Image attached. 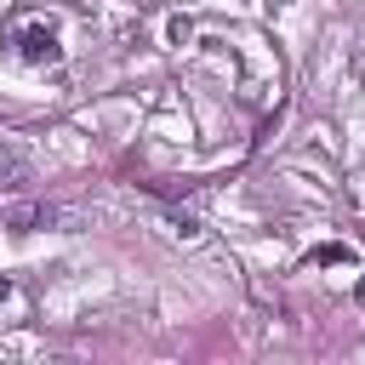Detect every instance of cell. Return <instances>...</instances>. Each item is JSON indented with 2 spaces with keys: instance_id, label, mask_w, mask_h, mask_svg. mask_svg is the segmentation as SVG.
<instances>
[{
  "instance_id": "obj_1",
  "label": "cell",
  "mask_w": 365,
  "mask_h": 365,
  "mask_svg": "<svg viewBox=\"0 0 365 365\" xmlns=\"http://www.w3.org/2000/svg\"><path fill=\"white\" fill-rule=\"evenodd\" d=\"M11 57L29 68H51L63 63V40H57V17H23L11 29Z\"/></svg>"
},
{
  "instance_id": "obj_3",
  "label": "cell",
  "mask_w": 365,
  "mask_h": 365,
  "mask_svg": "<svg viewBox=\"0 0 365 365\" xmlns=\"http://www.w3.org/2000/svg\"><path fill=\"white\" fill-rule=\"evenodd\" d=\"M336 262H354V251H348V245H336V240L308 251V268H336Z\"/></svg>"
},
{
  "instance_id": "obj_6",
  "label": "cell",
  "mask_w": 365,
  "mask_h": 365,
  "mask_svg": "<svg viewBox=\"0 0 365 365\" xmlns=\"http://www.w3.org/2000/svg\"><path fill=\"white\" fill-rule=\"evenodd\" d=\"M354 297H359V302H365V279H359V285H354Z\"/></svg>"
},
{
  "instance_id": "obj_4",
  "label": "cell",
  "mask_w": 365,
  "mask_h": 365,
  "mask_svg": "<svg viewBox=\"0 0 365 365\" xmlns=\"http://www.w3.org/2000/svg\"><path fill=\"white\" fill-rule=\"evenodd\" d=\"M0 177H23V154H17L6 137H0Z\"/></svg>"
},
{
  "instance_id": "obj_5",
  "label": "cell",
  "mask_w": 365,
  "mask_h": 365,
  "mask_svg": "<svg viewBox=\"0 0 365 365\" xmlns=\"http://www.w3.org/2000/svg\"><path fill=\"white\" fill-rule=\"evenodd\" d=\"M6 297H11V279H6V274H0V302H6Z\"/></svg>"
},
{
  "instance_id": "obj_2",
  "label": "cell",
  "mask_w": 365,
  "mask_h": 365,
  "mask_svg": "<svg viewBox=\"0 0 365 365\" xmlns=\"http://www.w3.org/2000/svg\"><path fill=\"white\" fill-rule=\"evenodd\" d=\"M46 222H57L51 205H11V211H6V228H11V234H34V228H46Z\"/></svg>"
}]
</instances>
